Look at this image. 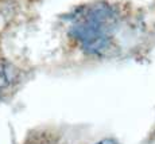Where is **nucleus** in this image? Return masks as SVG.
<instances>
[{
  "label": "nucleus",
  "mask_w": 155,
  "mask_h": 144,
  "mask_svg": "<svg viewBox=\"0 0 155 144\" xmlns=\"http://www.w3.org/2000/svg\"><path fill=\"white\" fill-rule=\"evenodd\" d=\"M8 85V74L5 70V66L0 62V92Z\"/></svg>",
  "instance_id": "nucleus-3"
},
{
  "label": "nucleus",
  "mask_w": 155,
  "mask_h": 144,
  "mask_svg": "<svg viewBox=\"0 0 155 144\" xmlns=\"http://www.w3.org/2000/svg\"><path fill=\"white\" fill-rule=\"evenodd\" d=\"M96 144H119V143L115 139H103L100 142H97Z\"/></svg>",
  "instance_id": "nucleus-4"
},
{
  "label": "nucleus",
  "mask_w": 155,
  "mask_h": 144,
  "mask_svg": "<svg viewBox=\"0 0 155 144\" xmlns=\"http://www.w3.org/2000/svg\"><path fill=\"white\" fill-rule=\"evenodd\" d=\"M120 16L105 3H96L80 8L70 19L69 32L77 44L86 53L109 55L119 47Z\"/></svg>",
  "instance_id": "nucleus-1"
},
{
  "label": "nucleus",
  "mask_w": 155,
  "mask_h": 144,
  "mask_svg": "<svg viewBox=\"0 0 155 144\" xmlns=\"http://www.w3.org/2000/svg\"><path fill=\"white\" fill-rule=\"evenodd\" d=\"M25 144H58L57 140H54L51 136L45 133H38L35 136H31L26 140Z\"/></svg>",
  "instance_id": "nucleus-2"
}]
</instances>
